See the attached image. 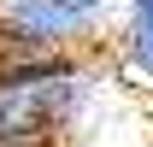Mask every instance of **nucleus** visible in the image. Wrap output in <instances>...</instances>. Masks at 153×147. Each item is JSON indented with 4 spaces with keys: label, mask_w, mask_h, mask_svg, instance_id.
Here are the masks:
<instances>
[{
    "label": "nucleus",
    "mask_w": 153,
    "mask_h": 147,
    "mask_svg": "<svg viewBox=\"0 0 153 147\" xmlns=\"http://www.w3.org/2000/svg\"><path fill=\"white\" fill-rule=\"evenodd\" d=\"M65 6H71V12H82L88 24H100V12H106V0H65Z\"/></svg>",
    "instance_id": "4"
},
{
    "label": "nucleus",
    "mask_w": 153,
    "mask_h": 147,
    "mask_svg": "<svg viewBox=\"0 0 153 147\" xmlns=\"http://www.w3.org/2000/svg\"><path fill=\"white\" fill-rule=\"evenodd\" d=\"M124 71L153 88V0H130V18H124Z\"/></svg>",
    "instance_id": "3"
},
{
    "label": "nucleus",
    "mask_w": 153,
    "mask_h": 147,
    "mask_svg": "<svg viewBox=\"0 0 153 147\" xmlns=\"http://www.w3.org/2000/svg\"><path fill=\"white\" fill-rule=\"evenodd\" d=\"M94 24L65 0H0V41H18L36 53H76Z\"/></svg>",
    "instance_id": "2"
},
{
    "label": "nucleus",
    "mask_w": 153,
    "mask_h": 147,
    "mask_svg": "<svg viewBox=\"0 0 153 147\" xmlns=\"http://www.w3.org/2000/svg\"><path fill=\"white\" fill-rule=\"evenodd\" d=\"M82 100H88V71L76 53L0 65V147H47Z\"/></svg>",
    "instance_id": "1"
}]
</instances>
